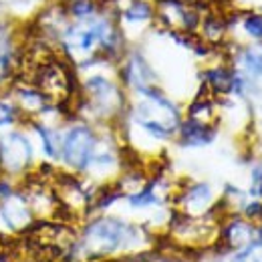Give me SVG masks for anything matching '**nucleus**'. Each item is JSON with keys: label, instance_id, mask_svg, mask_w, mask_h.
<instances>
[{"label": "nucleus", "instance_id": "nucleus-13", "mask_svg": "<svg viewBox=\"0 0 262 262\" xmlns=\"http://www.w3.org/2000/svg\"><path fill=\"white\" fill-rule=\"evenodd\" d=\"M246 31L254 36H262V18L260 16H254L246 23Z\"/></svg>", "mask_w": 262, "mask_h": 262}, {"label": "nucleus", "instance_id": "nucleus-7", "mask_svg": "<svg viewBox=\"0 0 262 262\" xmlns=\"http://www.w3.org/2000/svg\"><path fill=\"white\" fill-rule=\"evenodd\" d=\"M210 202V188L208 186H196V188H192L190 190V194H188V204L192 206H204V204H208Z\"/></svg>", "mask_w": 262, "mask_h": 262}, {"label": "nucleus", "instance_id": "nucleus-16", "mask_svg": "<svg viewBox=\"0 0 262 262\" xmlns=\"http://www.w3.org/2000/svg\"><path fill=\"white\" fill-rule=\"evenodd\" d=\"M162 262H188V260H176V258H167V260H162Z\"/></svg>", "mask_w": 262, "mask_h": 262}, {"label": "nucleus", "instance_id": "nucleus-12", "mask_svg": "<svg viewBox=\"0 0 262 262\" xmlns=\"http://www.w3.org/2000/svg\"><path fill=\"white\" fill-rule=\"evenodd\" d=\"M252 194L254 196H262V164L252 173Z\"/></svg>", "mask_w": 262, "mask_h": 262}, {"label": "nucleus", "instance_id": "nucleus-3", "mask_svg": "<svg viewBox=\"0 0 262 262\" xmlns=\"http://www.w3.org/2000/svg\"><path fill=\"white\" fill-rule=\"evenodd\" d=\"M33 151H31V143L27 141V137H23L20 133H10L4 143H2V160L10 169H20L29 164Z\"/></svg>", "mask_w": 262, "mask_h": 262}, {"label": "nucleus", "instance_id": "nucleus-8", "mask_svg": "<svg viewBox=\"0 0 262 262\" xmlns=\"http://www.w3.org/2000/svg\"><path fill=\"white\" fill-rule=\"evenodd\" d=\"M14 119H16V109H14V105L0 101V127L10 125Z\"/></svg>", "mask_w": 262, "mask_h": 262}, {"label": "nucleus", "instance_id": "nucleus-14", "mask_svg": "<svg viewBox=\"0 0 262 262\" xmlns=\"http://www.w3.org/2000/svg\"><path fill=\"white\" fill-rule=\"evenodd\" d=\"M93 10V6H91V2H87V0H77L75 2V6H73V12L75 14H89Z\"/></svg>", "mask_w": 262, "mask_h": 262}, {"label": "nucleus", "instance_id": "nucleus-6", "mask_svg": "<svg viewBox=\"0 0 262 262\" xmlns=\"http://www.w3.org/2000/svg\"><path fill=\"white\" fill-rule=\"evenodd\" d=\"M208 81H210V85H212L214 89H218V91H226V89L230 87V83H232V79L228 77V73H224L222 69H218V71H210Z\"/></svg>", "mask_w": 262, "mask_h": 262}, {"label": "nucleus", "instance_id": "nucleus-10", "mask_svg": "<svg viewBox=\"0 0 262 262\" xmlns=\"http://www.w3.org/2000/svg\"><path fill=\"white\" fill-rule=\"evenodd\" d=\"M149 16V8L147 4H133L129 10H127V18L129 20H143Z\"/></svg>", "mask_w": 262, "mask_h": 262}, {"label": "nucleus", "instance_id": "nucleus-2", "mask_svg": "<svg viewBox=\"0 0 262 262\" xmlns=\"http://www.w3.org/2000/svg\"><path fill=\"white\" fill-rule=\"evenodd\" d=\"M95 149V135L89 127H73L63 141V158L69 165L83 169L87 167Z\"/></svg>", "mask_w": 262, "mask_h": 262}, {"label": "nucleus", "instance_id": "nucleus-9", "mask_svg": "<svg viewBox=\"0 0 262 262\" xmlns=\"http://www.w3.org/2000/svg\"><path fill=\"white\" fill-rule=\"evenodd\" d=\"M36 131H38V135H40V139H42L45 151H47L49 156H55V154H57V145H55V141H53V133L49 129H45V127H36Z\"/></svg>", "mask_w": 262, "mask_h": 262}, {"label": "nucleus", "instance_id": "nucleus-11", "mask_svg": "<svg viewBox=\"0 0 262 262\" xmlns=\"http://www.w3.org/2000/svg\"><path fill=\"white\" fill-rule=\"evenodd\" d=\"M246 65L248 69L252 71V73H256V75H262V55H248L246 57Z\"/></svg>", "mask_w": 262, "mask_h": 262}, {"label": "nucleus", "instance_id": "nucleus-5", "mask_svg": "<svg viewBox=\"0 0 262 262\" xmlns=\"http://www.w3.org/2000/svg\"><path fill=\"white\" fill-rule=\"evenodd\" d=\"M182 131H184V141L194 143V145L206 143V141H210V137H212V131H208V127H206L204 123L196 121V119L188 121Z\"/></svg>", "mask_w": 262, "mask_h": 262}, {"label": "nucleus", "instance_id": "nucleus-4", "mask_svg": "<svg viewBox=\"0 0 262 262\" xmlns=\"http://www.w3.org/2000/svg\"><path fill=\"white\" fill-rule=\"evenodd\" d=\"M38 87L42 89V95H47V97L63 95V93H67L65 73L55 65L45 67L40 71V75H38Z\"/></svg>", "mask_w": 262, "mask_h": 262}, {"label": "nucleus", "instance_id": "nucleus-15", "mask_svg": "<svg viewBox=\"0 0 262 262\" xmlns=\"http://www.w3.org/2000/svg\"><path fill=\"white\" fill-rule=\"evenodd\" d=\"M10 196H12L10 186H8L6 182H0V200H8Z\"/></svg>", "mask_w": 262, "mask_h": 262}, {"label": "nucleus", "instance_id": "nucleus-1", "mask_svg": "<svg viewBox=\"0 0 262 262\" xmlns=\"http://www.w3.org/2000/svg\"><path fill=\"white\" fill-rule=\"evenodd\" d=\"M131 238H135V228L127 226L119 220H97L93 222L89 228L85 230V250L89 254H99V256H107L111 252H117L121 248H125L131 242Z\"/></svg>", "mask_w": 262, "mask_h": 262}]
</instances>
